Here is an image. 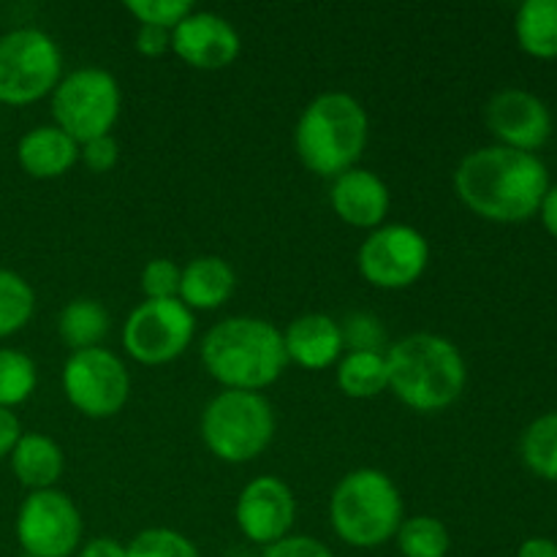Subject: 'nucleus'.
<instances>
[{"label":"nucleus","mask_w":557,"mask_h":557,"mask_svg":"<svg viewBox=\"0 0 557 557\" xmlns=\"http://www.w3.org/2000/svg\"><path fill=\"white\" fill-rule=\"evenodd\" d=\"M457 196L487 221L520 223L542 207L549 172L536 152L490 145L468 152L455 172Z\"/></svg>","instance_id":"nucleus-1"},{"label":"nucleus","mask_w":557,"mask_h":557,"mask_svg":"<svg viewBox=\"0 0 557 557\" xmlns=\"http://www.w3.org/2000/svg\"><path fill=\"white\" fill-rule=\"evenodd\" d=\"M201 362L226 389L261 392L281 379L288 354L283 332L272 321L234 315L207 332L201 341Z\"/></svg>","instance_id":"nucleus-2"},{"label":"nucleus","mask_w":557,"mask_h":557,"mask_svg":"<svg viewBox=\"0 0 557 557\" xmlns=\"http://www.w3.org/2000/svg\"><path fill=\"white\" fill-rule=\"evenodd\" d=\"M389 389L419 413L449 408L466 389V359L460 348L441 335L413 332L386 351Z\"/></svg>","instance_id":"nucleus-3"},{"label":"nucleus","mask_w":557,"mask_h":557,"mask_svg":"<svg viewBox=\"0 0 557 557\" xmlns=\"http://www.w3.org/2000/svg\"><path fill=\"white\" fill-rule=\"evenodd\" d=\"M368 136L370 120L362 103L348 92L330 90L315 96L299 114L294 150L310 172L335 180L357 166Z\"/></svg>","instance_id":"nucleus-4"},{"label":"nucleus","mask_w":557,"mask_h":557,"mask_svg":"<svg viewBox=\"0 0 557 557\" xmlns=\"http://www.w3.org/2000/svg\"><path fill=\"white\" fill-rule=\"evenodd\" d=\"M330 520L348 547L373 549L395 539L403 517L397 484L379 468H359L337 482L330 498Z\"/></svg>","instance_id":"nucleus-5"},{"label":"nucleus","mask_w":557,"mask_h":557,"mask_svg":"<svg viewBox=\"0 0 557 557\" xmlns=\"http://www.w3.org/2000/svg\"><path fill=\"white\" fill-rule=\"evenodd\" d=\"M275 435V411L261 392L226 389L201 413L205 446L223 462L243 466L256 460Z\"/></svg>","instance_id":"nucleus-6"},{"label":"nucleus","mask_w":557,"mask_h":557,"mask_svg":"<svg viewBox=\"0 0 557 557\" xmlns=\"http://www.w3.org/2000/svg\"><path fill=\"white\" fill-rule=\"evenodd\" d=\"M120 85L109 71L87 65L71 71L52 90V117L76 145L109 136L120 117Z\"/></svg>","instance_id":"nucleus-7"},{"label":"nucleus","mask_w":557,"mask_h":557,"mask_svg":"<svg viewBox=\"0 0 557 557\" xmlns=\"http://www.w3.org/2000/svg\"><path fill=\"white\" fill-rule=\"evenodd\" d=\"M63 54L54 38L38 27H20L0 38V103L22 107L52 92L60 82Z\"/></svg>","instance_id":"nucleus-8"},{"label":"nucleus","mask_w":557,"mask_h":557,"mask_svg":"<svg viewBox=\"0 0 557 557\" xmlns=\"http://www.w3.org/2000/svg\"><path fill=\"white\" fill-rule=\"evenodd\" d=\"M63 392L71 406L90 419H109L123 411L131 395V375L117 354L107 348L74 351L63 368Z\"/></svg>","instance_id":"nucleus-9"},{"label":"nucleus","mask_w":557,"mask_h":557,"mask_svg":"<svg viewBox=\"0 0 557 557\" xmlns=\"http://www.w3.org/2000/svg\"><path fill=\"white\" fill-rule=\"evenodd\" d=\"M359 272L375 288H408L430 264V243L419 228L406 223H384L373 228L357 256Z\"/></svg>","instance_id":"nucleus-10"},{"label":"nucleus","mask_w":557,"mask_h":557,"mask_svg":"<svg viewBox=\"0 0 557 557\" xmlns=\"http://www.w3.org/2000/svg\"><path fill=\"white\" fill-rule=\"evenodd\" d=\"M196 315L180 299H145L123 326V346L141 364H166L190 346Z\"/></svg>","instance_id":"nucleus-11"},{"label":"nucleus","mask_w":557,"mask_h":557,"mask_svg":"<svg viewBox=\"0 0 557 557\" xmlns=\"http://www.w3.org/2000/svg\"><path fill=\"white\" fill-rule=\"evenodd\" d=\"M16 539L27 557H69L82 542V515L60 490H38L16 515Z\"/></svg>","instance_id":"nucleus-12"},{"label":"nucleus","mask_w":557,"mask_h":557,"mask_svg":"<svg viewBox=\"0 0 557 557\" xmlns=\"http://www.w3.org/2000/svg\"><path fill=\"white\" fill-rule=\"evenodd\" d=\"M297 517V500L292 487L277 476H256L239 493L234 520L243 536L253 544L281 542L288 536Z\"/></svg>","instance_id":"nucleus-13"},{"label":"nucleus","mask_w":557,"mask_h":557,"mask_svg":"<svg viewBox=\"0 0 557 557\" xmlns=\"http://www.w3.org/2000/svg\"><path fill=\"white\" fill-rule=\"evenodd\" d=\"M484 120L500 145L515 147V150H539L553 134V114L547 103L520 87H506L495 92L484 109Z\"/></svg>","instance_id":"nucleus-14"},{"label":"nucleus","mask_w":557,"mask_h":557,"mask_svg":"<svg viewBox=\"0 0 557 557\" xmlns=\"http://www.w3.org/2000/svg\"><path fill=\"white\" fill-rule=\"evenodd\" d=\"M172 49L190 69L218 71L237 60L243 41L226 16L212 11H190L172 30Z\"/></svg>","instance_id":"nucleus-15"},{"label":"nucleus","mask_w":557,"mask_h":557,"mask_svg":"<svg viewBox=\"0 0 557 557\" xmlns=\"http://www.w3.org/2000/svg\"><path fill=\"white\" fill-rule=\"evenodd\" d=\"M332 210L343 223L357 228L384 226L389 215V188L384 180L370 169H348L332 180Z\"/></svg>","instance_id":"nucleus-16"},{"label":"nucleus","mask_w":557,"mask_h":557,"mask_svg":"<svg viewBox=\"0 0 557 557\" xmlns=\"http://www.w3.org/2000/svg\"><path fill=\"white\" fill-rule=\"evenodd\" d=\"M288 362H297L305 370H324L341 362L343 332L341 321L326 313H305L288 324L283 332Z\"/></svg>","instance_id":"nucleus-17"},{"label":"nucleus","mask_w":557,"mask_h":557,"mask_svg":"<svg viewBox=\"0 0 557 557\" xmlns=\"http://www.w3.org/2000/svg\"><path fill=\"white\" fill-rule=\"evenodd\" d=\"M234 288H237V275L228 261H223L221 256H199L183 267L177 299L190 313L215 310L232 299Z\"/></svg>","instance_id":"nucleus-18"},{"label":"nucleus","mask_w":557,"mask_h":557,"mask_svg":"<svg viewBox=\"0 0 557 557\" xmlns=\"http://www.w3.org/2000/svg\"><path fill=\"white\" fill-rule=\"evenodd\" d=\"M16 158L30 177L54 180L74 166L79 158V145L58 125H38L20 139Z\"/></svg>","instance_id":"nucleus-19"},{"label":"nucleus","mask_w":557,"mask_h":557,"mask_svg":"<svg viewBox=\"0 0 557 557\" xmlns=\"http://www.w3.org/2000/svg\"><path fill=\"white\" fill-rule=\"evenodd\" d=\"M9 457L14 476L25 487H30L33 493H38V490H52L58 484V479L63 476V449L49 435L22 433V438L16 441L14 451Z\"/></svg>","instance_id":"nucleus-20"},{"label":"nucleus","mask_w":557,"mask_h":557,"mask_svg":"<svg viewBox=\"0 0 557 557\" xmlns=\"http://www.w3.org/2000/svg\"><path fill=\"white\" fill-rule=\"evenodd\" d=\"M337 386L343 395L354 400L379 397L389 389V368H386L384 351H348L343 354L335 370Z\"/></svg>","instance_id":"nucleus-21"},{"label":"nucleus","mask_w":557,"mask_h":557,"mask_svg":"<svg viewBox=\"0 0 557 557\" xmlns=\"http://www.w3.org/2000/svg\"><path fill=\"white\" fill-rule=\"evenodd\" d=\"M515 33L533 58H557V0H525L517 9Z\"/></svg>","instance_id":"nucleus-22"},{"label":"nucleus","mask_w":557,"mask_h":557,"mask_svg":"<svg viewBox=\"0 0 557 557\" xmlns=\"http://www.w3.org/2000/svg\"><path fill=\"white\" fill-rule=\"evenodd\" d=\"M58 332L63 343L74 351L96 348L109 332V313L98 299H71L58 319Z\"/></svg>","instance_id":"nucleus-23"},{"label":"nucleus","mask_w":557,"mask_h":557,"mask_svg":"<svg viewBox=\"0 0 557 557\" xmlns=\"http://www.w3.org/2000/svg\"><path fill=\"white\" fill-rule=\"evenodd\" d=\"M403 557H446L451 549L449 528L430 515L408 517L395 533Z\"/></svg>","instance_id":"nucleus-24"},{"label":"nucleus","mask_w":557,"mask_h":557,"mask_svg":"<svg viewBox=\"0 0 557 557\" xmlns=\"http://www.w3.org/2000/svg\"><path fill=\"white\" fill-rule=\"evenodd\" d=\"M522 460L536 476L557 482V411L544 413L522 433Z\"/></svg>","instance_id":"nucleus-25"},{"label":"nucleus","mask_w":557,"mask_h":557,"mask_svg":"<svg viewBox=\"0 0 557 557\" xmlns=\"http://www.w3.org/2000/svg\"><path fill=\"white\" fill-rule=\"evenodd\" d=\"M38 370L27 354L0 348V408H14L36 392Z\"/></svg>","instance_id":"nucleus-26"},{"label":"nucleus","mask_w":557,"mask_h":557,"mask_svg":"<svg viewBox=\"0 0 557 557\" xmlns=\"http://www.w3.org/2000/svg\"><path fill=\"white\" fill-rule=\"evenodd\" d=\"M36 308V294L30 283L16 272L0 270V337L20 332L30 321Z\"/></svg>","instance_id":"nucleus-27"},{"label":"nucleus","mask_w":557,"mask_h":557,"mask_svg":"<svg viewBox=\"0 0 557 557\" xmlns=\"http://www.w3.org/2000/svg\"><path fill=\"white\" fill-rule=\"evenodd\" d=\"M125 557H201L188 536L169 528H147L125 547Z\"/></svg>","instance_id":"nucleus-28"},{"label":"nucleus","mask_w":557,"mask_h":557,"mask_svg":"<svg viewBox=\"0 0 557 557\" xmlns=\"http://www.w3.org/2000/svg\"><path fill=\"white\" fill-rule=\"evenodd\" d=\"M343 332V346L348 351H381L386 343V330L381 324L379 315L364 313V310H357V313H348L341 324Z\"/></svg>","instance_id":"nucleus-29"},{"label":"nucleus","mask_w":557,"mask_h":557,"mask_svg":"<svg viewBox=\"0 0 557 557\" xmlns=\"http://www.w3.org/2000/svg\"><path fill=\"white\" fill-rule=\"evenodd\" d=\"M125 9L136 16L139 25L174 30L194 11L190 0H125Z\"/></svg>","instance_id":"nucleus-30"},{"label":"nucleus","mask_w":557,"mask_h":557,"mask_svg":"<svg viewBox=\"0 0 557 557\" xmlns=\"http://www.w3.org/2000/svg\"><path fill=\"white\" fill-rule=\"evenodd\" d=\"M180 275H183V270L172 259H152L141 270V292H145V299H177Z\"/></svg>","instance_id":"nucleus-31"},{"label":"nucleus","mask_w":557,"mask_h":557,"mask_svg":"<svg viewBox=\"0 0 557 557\" xmlns=\"http://www.w3.org/2000/svg\"><path fill=\"white\" fill-rule=\"evenodd\" d=\"M79 156H82V161L87 163V169H90V172L103 174V172H109V169H114V163H117V158H120V147H117V141L112 139V134L96 136V139L79 145Z\"/></svg>","instance_id":"nucleus-32"},{"label":"nucleus","mask_w":557,"mask_h":557,"mask_svg":"<svg viewBox=\"0 0 557 557\" xmlns=\"http://www.w3.org/2000/svg\"><path fill=\"white\" fill-rule=\"evenodd\" d=\"M264 557H335L326 544H321L313 536H286L281 542L270 544L264 549Z\"/></svg>","instance_id":"nucleus-33"},{"label":"nucleus","mask_w":557,"mask_h":557,"mask_svg":"<svg viewBox=\"0 0 557 557\" xmlns=\"http://www.w3.org/2000/svg\"><path fill=\"white\" fill-rule=\"evenodd\" d=\"M136 49H139L145 58H161L163 52L172 49V30H163V27H152V25H139V30H136Z\"/></svg>","instance_id":"nucleus-34"},{"label":"nucleus","mask_w":557,"mask_h":557,"mask_svg":"<svg viewBox=\"0 0 557 557\" xmlns=\"http://www.w3.org/2000/svg\"><path fill=\"white\" fill-rule=\"evenodd\" d=\"M20 438H22L20 419H16L9 408H0V457L11 455Z\"/></svg>","instance_id":"nucleus-35"},{"label":"nucleus","mask_w":557,"mask_h":557,"mask_svg":"<svg viewBox=\"0 0 557 557\" xmlns=\"http://www.w3.org/2000/svg\"><path fill=\"white\" fill-rule=\"evenodd\" d=\"M79 557H125V544H120L117 539H90V542L82 547Z\"/></svg>","instance_id":"nucleus-36"},{"label":"nucleus","mask_w":557,"mask_h":557,"mask_svg":"<svg viewBox=\"0 0 557 557\" xmlns=\"http://www.w3.org/2000/svg\"><path fill=\"white\" fill-rule=\"evenodd\" d=\"M517 557H557V544L553 539H544V536H533L525 539L517 549Z\"/></svg>","instance_id":"nucleus-37"},{"label":"nucleus","mask_w":557,"mask_h":557,"mask_svg":"<svg viewBox=\"0 0 557 557\" xmlns=\"http://www.w3.org/2000/svg\"><path fill=\"white\" fill-rule=\"evenodd\" d=\"M539 212H542V221H544V226H547V232L555 234V237H557V185L547 188V194H544Z\"/></svg>","instance_id":"nucleus-38"}]
</instances>
